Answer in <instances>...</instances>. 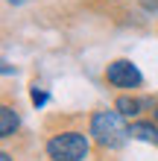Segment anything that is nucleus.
<instances>
[{
    "mask_svg": "<svg viewBox=\"0 0 158 161\" xmlns=\"http://www.w3.org/2000/svg\"><path fill=\"white\" fill-rule=\"evenodd\" d=\"M30 97H32V106H44V103H47V91H41V88H38V85H35V88H32V94H30Z\"/></svg>",
    "mask_w": 158,
    "mask_h": 161,
    "instance_id": "7",
    "label": "nucleus"
},
{
    "mask_svg": "<svg viewBox=\"0 0 158 161\" xmlns=\"http://www.w3.org/2000/svg\"><path fill=\"white\" fill-rule=\"evenodd\" d=\"M146 3V9H158V0H144Z\"/></svg>",
    "mask_w": 158,
    "mask_h": 161,
    "instance_id": "8",
    "label": "nucleus"
},
{
    "mask_svg": "<svg viewBox=\"0 0 158 161\" xmlns=\"http://www.w3.org/2000/svg\"><path fill=\"white\" fill-rule=\"evenodd\" d=\"M114 111H120L123 117H132V114L141 111V100H135V97H120V100L114 103Z\"/></svg>",
    "mask_w": 158,
    "mask_h": 161,
    "instance_id": "6",
    "label": "nucleus"
},
{
    "mask_svg": "<svg viewBox=\"0 0 158 161\" xmlns=\"http://www.w3.org/2000/svg\"><path fill=\"white\" fill-rule=\"evenodd\" d=\"M0 161H12V155H9V153H0Z\"/></svg>",
    "mask_w": 158,
    "mask_h": 161,
    "instance_id": "9",
    "label": "nucleus"
},
{
    "mask_svg": "<svg viewBox=\"0 0 158 161\" xmlns=\"http://www.w3.org/2000/svg\"><path fill=\"white\" fill-rule=\"evenodd\" d=\"M18 114H15V108L12 106H3L0 108V138H12L15 132H18Z\"/></svg>",
    "mask_w": 158,
    "mask_h": 161,
    "instance_id": "5",
    "label": "nucleus"
},
{
    "mask_svg": "<svg viewBox=\"0 0 158 161\" xmlns=\"http://www.w3.org/2000/svg\"><path fill=\"white\" fill-rule=\"evenodd\" d=\"M12 3H24V0H12Z\"/></svg>",
    "mask_w": 158,
    "mask_h": 161,
    "instance_id": "11",
    "label": "nucleus"
},
{
    "mask_svg": "<svg viewBox=\"0 0 158 161\" xmlns=\"http://www.w3.org/2000/svg\"><path fill=\"white\" fill-rule=\"evenodd\" d=\"M91 135L100 147L106 149H114L126 141L129 129L123 126V114L120 111H94L91 117Z\"/></svg>",
    "mask_w": 158,
    "mask_h": 161,
    "instance_id": "1",
    "label": "nucleus"
},
{
    "mask_svg": "<svg viewBox=\"0 0 158 161\" xmlns=\"http://www.w3.org/2000/svg\"><path fill=\"white\" fill-rule=\"evenodd\" d=\"M47 155L53 161H82L88 155V138L82 132H59L47 141Z\"/></svg>",
    "mask_w": 158,
    "mask_h": 161,
    "instance_id": "2",
    "label": "nucleus"
},
{
    "mask_svg": "<svg viewBox=\"0 0 158 161\" xmlns=\"http://www.w3.org/2000/svg\"><path fill=\"white\" fill-rule=\"evenodd\" d=\"M155 123H158V108H155Z\"/></svg>",
    "mask_w": 158,
    "mask_h": 161,
    "instance_id": "10",
    "label": "nucleus"
},
{
    "mask_svg": "<svg viewBox=\"0 0 158 161\" xmlns=\"http://www.w3.org/2000/svg\"><path fill=\"white\" fill-rule=\"evenodd\" d=\"M106 79H108V85H114V88H138V85L144 82L141 70L129 59H114L106 68Z\"/></svg>",
    "mask_w": 158,
    "mask_h": 161,
    "instance_id": "3",
    "label": "nucleus"
},
{
    "mask_svg": "<svg viewBox=\"0 0 158 161\" xmlns=\"http://www.w3.org/2000/svg\"><path fill=\"white\" fill-rule=\"evenodd\" d=\"M129 135L138 138V141H146V144H158V126L150 120H138L129 126Z\"/></svg>",
    "mask_w": 158,
    "mask_h": 161,
    "instance_id": "4",
    "label": "nucleus"
}]
</instances>
